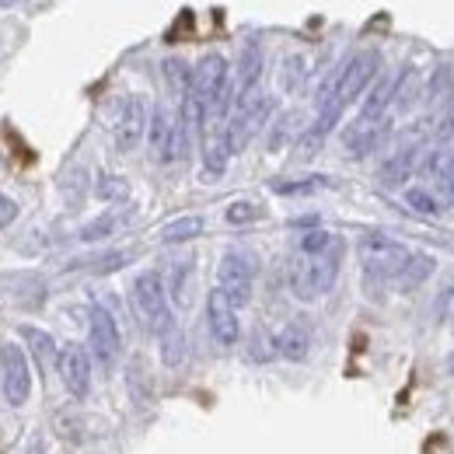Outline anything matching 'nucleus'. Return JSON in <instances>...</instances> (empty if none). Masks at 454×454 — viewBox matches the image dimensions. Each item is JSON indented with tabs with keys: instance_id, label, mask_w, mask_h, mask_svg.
I'll use <instances>...</instances> for the list:
<instances>
[{
	"instance_id": "1",
	"label": "nucleus",
	"mask_w": 454,
	"mask_h": 454,
	"mask_svg": "<svg viewBox=\"0 0 454 454\" xmlns=\"http://www.w3.org/2000/svg\"><path fill=\"white\" fill-rule=\"evenodd\" d=\"M340 262H342V245L336 241L329 252L322 255H301L290 262V290L297 301H318L325 297L336 277H340Z\"/></svg>"
},
{
	"instance_id": "2",
	"label": "nucleus",
	"mask_w": 454,
	"mask_h": 454,
	"mask_svg": "<svg viewBox=\"0 0 454 454\" xmlns=\"http://www.w3.org/2000/svg\"><path fill=\"white\" fill-rule=\"evenodd\" d=\"M129 301H133L137 318H140V322H144L158 340L175 329V318H171V304H168V290H165L161 273H154V270L140 273V277L133 280V286H129Z\"/></svg>"
},
{
	"instance_id": "3",
	"label": "nucleus",
	"mask_w": 454,
	"mask_h": 454,
	"mask_svg": "<svg viewBox=\"0 0 454 454\" xmlns=\"http://www.w3.org/2000/svg\"><path fill=\"white\" fill-rule=\"evenodd\" d=\"M203 109H207V119L210 115H221L231 109V84H227V59L221 53H207L192 67V91H189Z\"/></svg>"
},
{
	"instance_id": "4",
	"label": "nucleus",
	"mask_w": 454,
	"mask_h": 454,
	"mask_svg": "<svg viewBox=\"0 0 454 454\" xmlns=\"http://www.w3.org/2000/svg\"><path fill=\"white\" fill-rule=\"evenodd\" d=\"M356 252H360L367 280H378V284H395V277L402 273V266L409 259V248L398 245L395 238H388V234H364Z\"/></svg>"
},
{
	"instance_id": "5",
	"label": "nucleus",
	"mask_w": 454,
	"mask_h": 454,
	"mask_svg": "<svg viewBox=\"0 0 454 454\" xmlns=\"http://www.w3.org/2000/svg\"><path fill=\"white\" fill-rule=\"evenodd\" d=\"M270 115H273V98H270V95H262L259 88H255L252 95L238 98V102H234V115H231V122H227L231 151H234V154H238V151H245V147H248V144L266 129Z\"/></svg>"
},
{
	"instance_id": "6",
	"label": "nucleus",
	"mask_w": 454,
	"mask_h": 454,
	"mask_svg": "<svg viewBox=\"0 0 454 454\" xmlns=\"http://www.w3.org/2000/svg\"><path fill=\"white\" fill-rule=\"evenodd\" d=\"M252 284H255V259L241 248L224 252L217 266V290H224L234 308H245L252 301Z\"/></svg>"
},
{
	"instance_id": "7",
	"label": "nucleus",
	"mask_w": 454,
	"mask_h": 454,
	"mask_svg": "<svg viewBox=\"0 0 454 454\" xmlns=\"http://www.w3.org/2000/svg\"><path fill=\"white\" fill-rule=\"evenodd\" d=\"M0 381H4V398L18 409L32 395V367H28V349L18 342L0 346Z\"/></svg>"
},
{
	"instance_id": "8",
	"label": "nucleus",
	"mask_w": 454,
	"mask_h": 454,
	"mask_svg": "<svg viewBox=\"0 0 454 454\" xmlns=\"http://www.w3.org/2000/svg\"><path fill=\"white\" fill-rule=\"evenodd\" d=\"M88 346H91V353H95V360L102 367H113L119 360V353H122L119 325H115V318L102 304H95L91 315H88Z\"/></svg>"
},
{
	"instance_id": "9",
	"label": "nucleus",
	"mask_w": 454,
	"mask_h": 454,
	"mask_svg": "<svg viewBox=\"0 0 454 454\" xmlns=\"http://www.w3.org/2000/svg\"><path fill=\"white\" fill-rule=\"evenodd\" d=\"M59 381L70 398H88L91 392V353L81 342H67L59 346Z\"/></svg>"
},
{
	"instance_id": "10",
	"label": "nucleus",
	"mask_w": 454,
	"mask_h": 454,
	"mask_svg": "<svg viewBox=\"0 0 454 454\" xmlns=\"http://www.w3.org/2000/svg\"><path fill=\"white\" fill-rule=\"evenodd\" d=\"M147 126H151L147 98H144V95H129V98L119 106V115H115V147H119L122 154L133 151V147L147 137Z\"/></svg>"
},
{
	"instance_id": "11",
	"label": "nucleus",
	"mask_w": 454,
	"mask_h": 454,
	"mask_svg": "<svg viewBox=\"0 0 454 454\" xmlns=\"http://www.w3.org/2000/svg\"><path fill=\"white\" fill-rule=\"evenodd\" d=\"M207 325H210V336L221 342V346H234L241 340V322H238V308L231 304L224 290H210L207 297Z\"/></svg>"
},
{
	"instance_id": "12",
	"label": "nucleus",
	"mask_w": 454,
	"mask_h": 454,
	"mask_svg": "<svg viewBox=\"0 0 454 454\" xmlns=\"http://www.w3.org/2000/svg\"><path fill=\"white\" fill-rule=\"evenodd\" d=\"M385 129H388V122H364V119H353V122L346 126V133H342L346 154L356 158V161L367 158V154H374L378 144H381V137H385Z\"/></svg>"
},
{
	"instance_id": "13",
	"label": "nucleus",
	"mask_w": 454,
	"mask_h": 454,
	"mask_svg": "<svg viewBox=\"0 0 454 454\" xmlns=\"http://www.w3.org/2000/svg\"><path fill=\"white\" fill-rule=\"evenodd\" d=\"M147 147H151V158L168 165L171 161V147H175V115L158 106L151 113V126H147Z\"/></svg>"
},
{
	"instance_id": "14",
	"label": "nucleus",
	"mask_w": 454,
	"mask_h": 454,
	"mask_svg": "<svg viewBox=\"0 0 454 454\" xmlns=\"http://www.w3.org/2000/svg\"><path fill=\"white\" fill-rule=\"evenodd\" d=\"M416 161H419V147H416V144L398 147L395 154H388V158L381 161V168H378V185H385V189L405 185L409 175L416 171Z\"/></svg>"
},
{
	"instance_id": "15",
	"label": "nucleus",
	"mask_w": 454,
	"mask_h": 454,
	"mask_svg": "<svg viewBox=\"0 0 454 454\" xmlns=\"http://www.w3.org/2000/svg\"><path fill=\"white\" fill-rule=\"evenodd\" d=\"M262 67H266V57H262V46L259 43H245L241 50V59H238V81H234V102L252 95L259 88V77H262Z\"/></svg>"
},
{
	"instance_id": "16",
	"label": "nucleus",
	"mask_w": 454,
	"mask_h": 454,
	"mask_svg": "<svg viewBox=\"0 0 454 454\" xmlns=\"http://www.w3.org/2000/svg\"><path fill=\"white\" fill-rule=\"evenodd\" d=\"M231 137H227V126H210L203 133V175H224L227 161H231Z\"/></svg>"
},
{
	"instance_id": "17",
	"label": "nucleus",
	"mask_w": 454,
	"mask_h": 454,
	"mask_svg": "<svg viewBox=\"0 0 454 454\" xmlns=\"http://www.w3.org/2000/svg\"><path fill=\"white\" fill-rule=\"evenodd\" d=\"M392 98H395V77L378 74V81L371 84V91H367V98H364L356 119H364V122H385V113L392 109Z\"/></svg>"
},
{
	"instance_id": "18",
	"label": "nucleus",
	"mask_w": 454,
	"mask_h": 454,
	"mask_svg": "<svg viewBox=\"0 0 454 454\" xmlns=\"http://www.w3.org/2000/svg\"><path fill=\"white\" fill-rule=\"evenodd\" d=\"M277 353H280L284 360L301 364V360L311 353V325H308L304 318L286 322L284 329H280V336H277Z\"/></svg>"
},
{
	"instance_id": "19",
	"label": "nucleus",
	"mask_w": 454,
	"mask_h": 454,
	"mask_svg": "<svg viewBox=\"0 0 454 454\" xmlns=\"http://www.w3.org/2000/svg\"><path fill=\"white\" fill-rule=\"evenodd\" d=\"M437 270V262H434V255H427V252H409V259H405V266H402V273L395 277V286L402 294H409V290H419V286L430 280V273Z\"/></svg>"
},
{
	"instance_id": "20",
	"label": "nucleus",
	"mask_w": 454,
	"mask_h": 454,
	"mask_svg": "<svg viewBox=\"0 0 454 454\" xmlns=\"http://www.w3.org/2000/svg\"><path fill=\"white\" fill-rule=\"evenodd\" d=\"M21 340L28 342V353H32V360L39 364V371L46 374L53 364L59 360V349L53 336L46 333V329H35V325H21Z\"/></svg>"
},
{
	"instance_id": "21",
	"label": "nucleus",
	"mask_w": 454,
	"mask_h": 454,
	"mask_svg": "<svg viewBox=\"0 0 454 454\" xmlns=\"http://www.w3.org/2000/svg\"><path fill=\"white\" fill-rule=\"evenodd\" d=\"M203 217H196V214H185V217H175L168 224L161 227V241L165 245H182V241H192V238H200L203 234Z\"/></svg>"
},
{
	"instance_id": "22",
	"label": "nucleus",
	"mask_w": 454,
	"mask_h": 454,
	"mask_svg": "<svg viewBox=\"0 0 454 454\" xmlns=\"http://www.w3.org/2000/svg\"><path fill=\"white\" fill-rule=\"evenodd\" d=\"M405 207L416 210V214H423V217H441V214H444V203H441L430 189H423V185L405 189Z\"/></svg>"
},
{
	"instance_id": "23",
	"label": "nucleus",
	"mask_w": 454,
	"mask_h": 454,
	"mask_svg": "<svg viewBox=\"0 0 454 454\" xmlns=\"http://www.w3.org/2000/svg\"><path fill=\"white\" fill-rule=\"evenodd\" d=\"M301 113H286L277 119V126H273V137H270V151H280L286 140H301Z\"/></svg>"
},
{
	"instance_id": "24",
	"label": "nucleus",
	"mask_w": 454,
	"mask_h": 454,
	"mask_svg": "<svg viewBox=\"0 0 454 454\" xmlns=\"http://www.w3.org/2000/svg\"><path fill=\"white\" fill-rule=\"evenodd\" d=\"M95 196L106 200V203H122V200H129V182L122 175H98Z\"/></svg>"
},
{
	"instance_id": "25",
	"label": "nucleus",
	"mask_w": 454,
	"mask_h": 454,
	"mask_svg": "<svg viewBox=\"0 0 454 454\" xmlns=\"http://www.w3.org/2000/svg\"><path fill=\"white\" fill-rule=\"evenodd\" d=\"M165 77H168L171 91H175L178 98H185V95L192 91V70L185 67V59H178V57L165 59Z\"/></svg>"
},
{
	"instance_id": "26",
	"label": "nucleus",
	"mask_w": 454,
	"mask_h": 454,
	"mask_svg": "<svg viewBox=\"0 0 454 454\" xmlns=\"http://www.w3.org/2000/svg\"><path fill=\"white\" fill-rule=\"evenodd\" d=\"M122 224V214H102V217H95L91 224L81 227V241H102V238H109L115 227Z\"/></svg>"
},
{
	"instance_id": "27",
	"label": "nucleus",
	"mask_w": 454,
	"mask_h": 454,
	"mask_svg": "<svg viewBox=\"0 0 454 454\" xmlns=\"http://www.w3.org/2000/svg\"><path fill=\"white\" fill-rule=\"evenodd\" d=\"M336 241H340V238L329 234V231H308V234L297 241V252H301V255H322V252H329Z\"/></svg>"
},
{
	"instance_id": "28",
	"label": "nucleus",
	"mask_w": 454,
	"mask_h": 454,
	"mask_svg": "<svg viewBox=\"0 0 454 454\" xmlns=\"http://www.w3.org/2000/svg\"><path fill=\"white\" fill-rule=\"evenodd\" d=\"M224 217H227V224H252V221H259L262 217V210L252 203V200H234L231 207L224 210Z\"/></svg>"
},
{
	"instance_id": "29",
	"label": "nucleus",
	"mask_w": 454,
	"mask_h": 454,
	"mask_svg": "<svg viewBox=\"0 0 454 454\" xmlns=\"http://www.w3.org/2000/svg\"><path fill=\"white\" fill-rule=\"evenodd\" d=\"M322 185H329V178H325V175H311V178H304V182H277L273 189H277L280 196H304V192H315V189H322Z\"/></svg>"
},
{
	"instance_id": "30",
	"label": "nucleus",
	"mask_w": 454,
	"mask_h": 454,
	"mask_svg": "<svg viewBox=\"0 0 454 454\" xmlns=\"http://www.w3.org/2000/svg\"><path fill=\"white\" fill-rule=\"evenodd\" d=\"M161 353H165V364H168V367H178V364H182V356H185V340H182L178 329H171V333L161 336Z\"/></svg>"
},
{
	"instance_id": "31",
	"label": "nucleus",
	"mask_w": 454,
	"mask_h": 454,
	"mask_svg": "<svg viewBox=\"0 0 454 454\" xmlns=\"http://www.w3.org/2000/svg\"><path fill=\"white\" fill-rule=\"evenodd\" d=\"M430 168L437 171V178H441V189H444V196H448V200H454V154H448V158L434 154Z\"/></svg>"
},
{
	"instance_id": "32",
	"label": "nucleus",
	"mask_w": 454,
	"mask_h": 454,
	"mask_svg": "<svg viewBox=\"0 0 454 454\" xmlns=\"http://www.w3.org/2000/svg\"><path fill=\"white\" fill-rule=\"evenodd\" d=\"M129 259H133L129 252H109V255H98V259H91L88 266H91L95 273H113V270H122Z\"/></svg>"
},
{
	"instance_id": "33",
	"label": "nucleus",
	"mask_w": 454,
	"mask_h": 454,
	"mask_svg": "<svg viewBox=\"0 0 454 454\" xmlns=\"http://www.w3.org/2000/svg\"><path fill=\"white\" fill-rule=\"evenodd\" d=\"M301 81H304V59L301 57H290L284 59V88H301Z\"/></svg>"
},
{
	"instance_id": "34",
	"label": "nucleus",
	"mask_w": 454,
	"mask_h": 454,
	"mask_svg": "<svg viewBox=\"0 0 454 454\" xmlns=\"http://www.w3.org/2000/svg\"><path fill=\"white\" fill-rule=\"evenodd\" d=\"M434 140L437 144H448V140H454V106L448 109V113L437 119V129H434Z\"/></svg>"
},
{
	"instance_id": "35",
	"label": "nucleus",
	"mask_w": 454,
	"mask_h": 454,
	"mask_svg": "<svg viewBox=\"0 0 454 454\" xmlns=\"http://www.w3.org/2000/svg\"><path fill=\"white\" fill-rule=\"evenodd\" d=\"M14 217H18V203H14L11 196H4V192H0V231L14 224Z\"/></svg>"
},
{
	"instance_id": "36",
	"label": "nucleus",
	"mask_w": 454,
	"mask_h": 454,
	"mask_svg": "<svg viewBox=\"0 0 454 454\" xmlns=\"http://www.w3.org/2000/svg\"><path fill=\"white\" fill-rule=\"evenodd\" d=\"M14 4H21V0H0V7H14Z\"/></svg>"
},
{
	"instance_id": "37",
	"label": "nucleus",
	"mask_w": 454,
	"mask_h": 454,
	"mask_svg": "<svg viewBox=\"0 0 454 454\" xmlns=\"http://www.w3.org/2000/svg\"><path fill=\"white\" fill-rule=\"evenodd\" d=\"M448 371H451V374H454V353H451V356H448Z\"/></svg>"
}]
</instances>
